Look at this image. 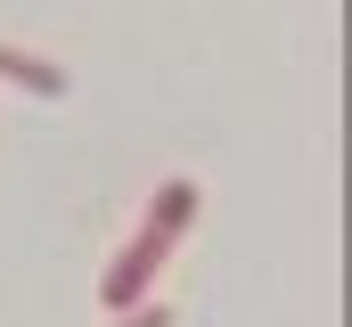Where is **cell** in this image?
Wrapping results in <instances>:
<instances>
[{
  "label": "cell",
  "mask_w": 352,
  "mask_h": 327,
  "mask_svg": "<svg viewBox=\"0 0 352 327\" xmlns=\"http://www.w3.org/2000/svg\"><path fill=\"white\" fill-rule=\"evenodd\" d=\"M164 253H173V245L131 238L115 262H107V278H98V303H107V311H131V303H148V295H156V270H164Z\"/></svg>",
  "instance_id": "6da1fadb"
},
{
  "label": "cell",
  "mask_w": 352,
  "mask_h": 327,
  "mask_svg": "<svg viewBox=\"0 0 352 327\" xmlns=\"http://www.w3.org/2000/svg\"><path fill=\"white\" fill-rule=\"evenodd\" d=\"M115 327H173V311L148 295V303H131V311H115Z\"/></svg>",
  "instance_id": "277c9868"
},
{
  "label": "cell",
  "mask_w": 352,
  "mask_h": 327,
  "mask_svg": "<svg viewBox=\"0 0 352 327\" xmlns=\"http://www.w3.org/2000/svg\"><path fill=\"white\" fill-rule=\"evenodd\" d=\"M0 82H16L33 98H66V66L41 58V49H16V41H0Z\"/></svg>",
  "instance_id": "7a4b0ae2"
},
{
  "label": "cell",
  "mask_w": 352,
  "mask_h": 327,
  "mask_svg": "<svg viewBox=\"0 0 352 327\" xmlns=\"http://www.w3.org/2000/svg\"><path fill=\"white\" fill-rule=\"evenodd\" d=\"M188 221H197V180H164V188H156V205H148V221H140V238L173 245Z\"/></svg>",
  "instance_id": "3957f363"
}]
</instances>
